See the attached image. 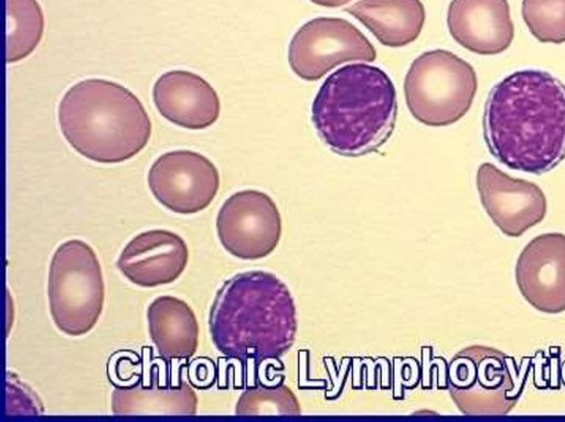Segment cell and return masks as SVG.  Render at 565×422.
I'll return each mask as SVG.
<instances>
[{"mask_svg": "<svg viewBox=\"0 0 565 422\" xmlns=\"http://www.w3.org/2000/svg\"><path fill=\"white\" fill-rule=\"evenodd\" d=\"M492 156L516 171L543 174L565 159V84L542 69H521L490 90L482 118Z\"/></svg>", "mask_w": 565, "mask_h": 422, "instance_id": "1", "label": "cell"}, {"mask_svg": "<svg viewBox=\"0 0 565 422\" xmlns=\"http://www.w3.org/2000/svg\"><path fill=\"white\" fill-rule=\"evenodd\" d=\"M209 327L214 346L228 358L243 363L277 359L296 339L292 295L270 272L237 273L216 292Z\"/></svg>", "mask_w": 565, "mask_h": 422, "instance_id": "2", "label": "cell"}, {"mask_svg": "<svg viewBox=\"0 0 565 422\" xmlns=\"http://www.w3.org/2000/svg\"><path fill=\"white\" fill-rule=\"evenodd\" d=\"M397 118L395 86L380 67L345 65L324 79L311 106V120L324 144L342 156L376 152L391 138Z\"/></svg>", "mask_w": 565, "mask_h": 422, "instance_id": "3", "label": "cell"}, {"mask_svg": "<svg viewBox=\"0 0 565 422\" xmlns=\"http://www.w3.org/2000/svg\"><path fill=\"white\" fill-rule=\"evenodd\" d=\"M61 131L72 148L99 163L138 154L151 136V121L128 88L102 78L73 85L58 106Z\"/></svg>", "mask_w": 565, "mask_h": 422, "instance_id": "4", "label": "cell"}, {"mask_svg": "<svg viewBox=\"0 0 565 422\" xmlns=\"http://www.w3.org/2000/svg\"><path fill=\"white\" fill-rule=\"evenodd\" d=\"M47 297L52 320L62 333L82 336L96 325L105 302V283L88 244L71 239L57 247L49 267Z\"/></svg>", "mask_w": 565, "mask_h": 422, "instance_id": "5", "label": "cell"}, {"mask_svg": "<svg viewBox=\"0 0 565 422\" xmlns=\"http://www.w3.org/2000/svg\"><path fill=\"white\" fill-rule=\"evenodd\" d=\"M478 88L475 68L450 51L422 53L411 64L404 95L412 116L423 125L444 127L470 109Z\"/></svg>", "mask_w": 565, "mask_h": 422, "instance_id": "6", "label": "cell"}, {"mask_svg": "<svg viewBox=\"0 0 565 422\" xmlns=\"http://www.w3.org/2000/svg\"><path fill=\"white\" fill-rule=\"evenodd\" d=\"M525 376L512 357L486 346L467 347L449 365V393L463 414L502 415L521 397Z\"/></svg>", "mask_w": 565, "mask_h": 422, "instance_id": "7", "label": "cell"}, {"mask_svg": "<svg viewBox=\"0 0 565 422\" xmlns=\"http://www.w3.org/2000/svg\"><path fill=\"white\" fill-rule=\"evenodd\" d=\"M376 51L367 37L341 18H315L294 34L288 47L292 72L305 80H318L350 61L373 62Z\"/></svg>", "mask_w": 565, "mask_h": 422, "instance_id": "8", "label": "cell"}, {"mask_svg": "<svg viewBox=\"0 0 565 422\" xmlns=\"http://www.w3.org/2000/svg\"><path fill=\"white\" fill-rule=\"evenodd\" d=\"M215 225L224 249L243 260L267 257L281 236V218L275 202L256 190L232 194L221 206Z\"/></svg>", "mask_w": 565, "mask_h": 422, "instance_id": "9", "label": "cell"}, {"mask_svg": "<svg viewBox=\"0 0 565 422\" xmlns=\"http://www.w3.org/2000/svg\"><path fill=\"white\" fill-rule=\"evenodd\" d=\"M148 185L162 206L188 215L212 203L220 188V174L203 154L177 150L163 153L152 163Z\"/></svg>", "mask_w": 565, "mask_h": 422, "instance_id": "10", "label": "cell"}, {"mask_svg": "<svg viewBox=\"0 0 565 422\" xmlns=\"http://www.w3.org/2000/svg\"><path fill=\"white\" fill-rule=\"evenodd\" d=\"M476 183L486 213L509 237H520L546 215L545 194L534 182L514 178L484 162L477 170Z\"/></svg>", "mask_w": 565, "mask_h": 422, "instance_id": "11", "label": "cell"}, {"mask_svg": "<svg viewBox=\"0 0 565 422\" xmlns=\"http://www.w3.org/2000/svg\"><path fill=\"white\" fill-rule=\"evenodd\" d=\"M515 281L522 296L537 311H565V235L546 232L534 237L520 252Z\"/></svg>", "mask_w": 565, "mask_h": 422, "instance_id": "12", "label": "cell"}, {"mask_svg": "<svg viewBox=\"0 0 565 422\" xmlns=\"http://www.w3.org/2000/svg\"><path fill=\"white\" fill-rule=\"evenodd\" d=\"M188 259V246L179 235L152 229L135 236L124 247L116 264L134 284L153 288L175 281Z\"/></svg>", "mask_w": 565, "mask_h": 422, "instance_id": "13", "label": "cell"}, {"mask_svg": "<svg viewBox=\"0 0 565 422\" xmlns=\"http://www.w3.org/2000/svg\"><path fill=\"white\" fill-rule=\"evenodd\" d=\"M447 25L458 44L480 55L502 53L514 37L508 0H451Z\"/></svg>", "mask_w": 565, "mask_h": 422, "instance_id": "14", "label": "cell"}, {"mask_svg": "<svg viewBox=\"0 0 565 422\" xmlns=\"http://www.w3.org/2000/svg\"><path fill=\"white\" fill-rule=\"evenodd\" d=\"M152 98L163 118L191 130L212 126L221 111L215 89L203 77L182 69L163 73L153 85Z\"/></svg>", "mask_w": 565, "mask_h": 422, "instance_id": "15", "label": "cell"}, {"mask_svg": "<svg viewBox=\"0 0 565 422\" xmlns=\"http://www.w3.org/2000/svg\"><path fill=\"white\" fill-rule=\"evenodd\" d=\"M149 336L166 360H186L199 344V324L192 309L172 295L156 297L147 310Z\"/></svg>", "mask_w": 565, "mask_h": 422, "instance_id": "16", "label": "cell"}, {"mask_svg": "<svg viewBox=\"0 0 565 422\" xmlns=\"http://www.w3.org/2000/svg\"><path fill=\"white\" fill-rule=\"evenodd\" d=\"M345 11L367 28L381 44L390 47L414 42L426 18L420 0H359Z\"/></svg>", "mask_w": 565, "mask_h": 422, "instance_id": "17", "label": "cell"}, {"mask_svg": "<svg viewBox=\"0 0 565 422\" xmlns=\"http://www.w3.org/2000/svg\"><path fill=\"white\" fill-rule=\"evenodd\" d=\"M198 398L183 380L172 387L130 385L111 393V412L116 415H192Z\"/></svg>", "mask_w": 565, "mask_h": 422, "instance_id": "18", "label": "cell"}, {"mask_svg": "<svg viewBox=\"0 0 565 422\" xmlns=\"http://www.w3.org/2000/svg\"><path fill=\"white\" fill-rule=\"evenodd\" d=\"M7 62L14 63L30 55L44 31V15L36 0H7Z\"/></svg>", "mask_w": 565, "mask_h": 422, "instance_id": "19", "label": "cell"}, {"mask_svg": "<svg viewBox=\"0 0 565 422\" xmlns=\"http://www.w3.org/2000/svg\"><path fill=\"white\" fill-rule=\"evenodd\" d=\"M522 17L540 42H565V0H523Z\"/></svg>", "mask_w": 565, "mask_h": 422, "instance_id": "20", "label": "cell"}, {"mask_svg": "<svg viewBox=\"0 0 565 422\" xmlns=\"http://www.w3.org/2000/svg\"><path fill=\"white\" fill-rule=\"evenodd\" d=\"M300 412L297 398L285 385L249 388L241 394L235 408V413L239 415L299 414Z\"/></svg>", "mask_w": 565, "mask_h": 422, "instance_id": "21", "label": "cell"}, {"mask_svg": "<svg viewBox=\"0 0 565 422\" xmlns=\"http://www.w3.org/2000/svg\"><path fill=\"white\" fill-rule=\"evenodd\" d=\"M7 414L32 415L43 412L38 396L13 374H7Z\"/></svg>", "mask_w": 565, "mask_h": 422, "instance_id": "22", "label": "cell"}, {"mask_svg": "<svg viewBox=\"0 0 565 422\" xmlns=\"http://www.w3.org/2000/svg\"><path fill=\"white\" fill-rule=\"evenodd\" d=\"M202 375L204 376L207 388L211 387L215 378V367L211 359L209 360L203 372L200 371V368L195 365L194 361L190 365L188 374L189 379L194 386L199 388H201Z\"/></svg>", "mask_w": 565, "mask_h": 422, "instance_id": "23", "label": "cell"}, {"mask_svg": "<svg viewBox=\"0 0 565 422\" xmlns=\"http://www.w3.org/2000/svg\"><path fill=\"white\" fill-rule=\"evenodd\" d=\"M311 2L327 8H339L347 4L351 0H310Z\"/></svg>", "mask_w": 565, "mask_h": 422, "instance_id": "24", "label": "cell"}]
</instances>
